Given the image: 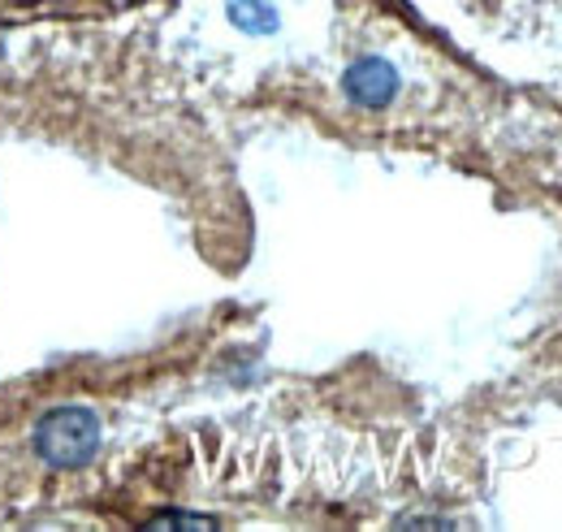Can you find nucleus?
Listing matches in <instances>:
<instances>
[{"label": "nucleus", "instance_id": "nucleus-2", "mask_svg": "<svg viewBox=\"0 0 562 532\" xmlns=\"http://www.w3.org/2000/svg\"><path fill=\"white\" fill-rule=\"evenodd\" d=\"M342 87H347V96H351L355 104H363V109H385V104L398 96V69L390 66V62H381V57H359V62L347 69Z\"/></svg>", "mask_w": 562, "mask_h": 532}, {"label": "nucleus", "instance_id": "nucleus-4", "mask_svg": "<svg viewBox=\"0 0 562 532\" xmlns=\"http://www.w3.org/2000/svg\"><path fill=\"white\" fill-rule=\"evenodd\" d=\"M147 529H216V520H204V516H160Z\"/></svg>", "mask_w": 562, "mask_h": 532}, {"label": "nucleus", "instance_id": "nucleus-3", "mask_svg": "<svg viewBox=\"0 0 562 532\" xmlns=\"http://www.w3.org/2000/svg\"><path fill=\"white\" fill-rule=\"evenodd\" d=\"M229 22L247 35H273L278 31V9L269 0H229Z\"/></svg>", "mask_w": 562, "mask_h": 532}, {"label": "nucleus", "instance_id": "nucleus-1", "mask_svg": "<svg viewBox=\"0 0 562 532\" xmlns=\"http://www.w3.org/2000/svg\"><path fill=\"white\" fill-rule=\"evenodd\" d=\"M35 451L53 467H87L100 451V420L87 407H57L40 420Z\"/></svg>", "mask_w": 562, "mask_h": 532}]
</instances>
